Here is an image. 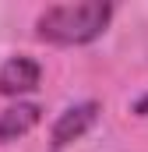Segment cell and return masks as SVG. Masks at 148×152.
<instances>
[{
	"label": "cell",
	"mask_w": 148,
	"mask_h": 152,
	"mask_svg": "<svg viewBox=\"0 0 148 152\" xmlns=\"http://www.w3.org/2000/svg\"><path fill=\"white\" fill-rule=\"evenodd\" d=\"M113 18V4L85 0V4H57L36 18V36L53 46H85L106 32Z\"/></svg>",
	"instance_id": "1"
},
{
	"label": "cell",
	"mask_w": 148,
	"mask_h": 152,
	"mask_svg": "<svg viewBox=\"0 0 148 152\" xmlns=\"http://www.w3.org/2000/svg\"><path fill=\"white\" fill-rule=\"evenodd\" d=\"M138 113H148V96L141 99V103H138Z\"/></svg>",
	"instance_id": "5"
},
{
	"label": "cell",
	"mask_w": 148,
	"mask_h": 152,
	"mask_svg": "<svg viewBox=\"0 0 148 152\" xmlns=\"http://www.w3.org/2000/svg\"><path fill=\"white\" fill-rule=\"evenodd\" d=\"M39 120H42V110H39L36 103L7 106V110L0 113V142H18V138H25Z\"/></svg>",
	"instance_id": "4"
},
{
	"label": "cell",
	"mask_w": 148,
	"mask_h": 152,
	"mask_svg": "<svg viewBox=\"0 0 148 152\" xmlns=\"http://www.w3.org/2000/svg\"><path fill=\"white\" fill-rule=\"evenodd\" d=\"M39 78H42V67L32 57H11L0 67V96H25L39 85Z\"/></svg>",
	"instance_id": "3"
},
{
	"label": "cell",
	"mask_w": 148,
	"mask_h": 152,
	"mask_svg": "<svg viewBox=\"0 0 148 152\" xmlns=\"http://www.w3.org/2000/svg\"><path fill=\"white\" fill-rule=\"evenodd\" d=\"M95 120H99V103H95V99L64 110V113L57 117V124H53V149H64V145L78 142L81 134H88V127H92Z\"/></svg>",
	"instance_id": "2"
}]
</instances>
